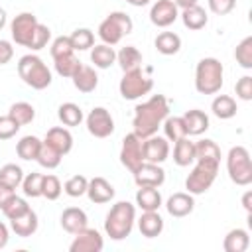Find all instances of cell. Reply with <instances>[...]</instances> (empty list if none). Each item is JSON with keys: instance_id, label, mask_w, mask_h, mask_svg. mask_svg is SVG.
<instances>
[{"instance_id": "obj_31", "label": "cell", "mask_w": 252, "mask_h": 252, "mask_svg": "<svg viewBox=\"0 0 252 252\" xmlns=\"http://www.w3.org/2000/svg\"><path fill=\"white\" fill-rule=\"evenodd\" d=\"M91 61L94 67L98 69H108L114 61H116V51L112 49V45H106V43H98L93 47L91 51Z\"/></svg>"}, {"instance_id": "obj_24", "label": "cell", "mask_w": 252, "mask_h": 252, "mask_svg": "<svg viewBox=\"0 0 252 252\" xmlns=\"http://www.w3.org/2000/svg\"><path fill=\"white\" fill-rule=\"evenodd\" d=\"M181 20H183V26L187 30L199 32V30H203L207 26L209 16H207L205 8H201L199 4H195V6H189V8H183L181 10Z\"/></svg>"}, {"instance_id": "obj_34", "label": "cell", "mask_w": 252, "mask_h": 252, "mask_svg": "<svg viewBox=\"0 0 252 252\" xmlns=\"http://www.w3.org/2000/svg\"><path fill=\"white\" fill-rule=\"evenodd\" d=\"M57 116L63 122V126H79L83 122V118H85L81 106L75 104V102H63L59 106V110H57Z\"/></svg>"}, {"instance_id": "obj_33", "label": "cell", "mask_w": 252, "mask_h": 252, "mask_svg": "<svg viewBox=\"0 0 252 252\" xmlns=\"http://www.w3.org/2000/svg\"><path fill=\"white\" fill-rule=\"evenodd\" d=\"M8 116H10L14 122H18L20 126H26V124H30V122L35 118V108H33L30 102L20 100V102H14V104L10 106Z\"/></svg>"}, {"instance_id": "obj_1", "label": "cell", "mask_w": 252, "mask_h": 252, "mask_svg": "<svg viewBox=\"0 0 252 252\" xmlns=\"http://www.w3.org/2000/svg\"><path fill=\"white\" fill-rule=\"evenodd\" d=\"M167 116H169L167 98L163 94H154L152 98H148L146 102H142L134 108V120H132L134 134L140 140L154 136Z\"/></svg>"}, {"instance_id": "obj_6", "label": "cell", "mask_w": 252, "mask_h": 252, "mask_svg": "<svg viewBox=\"0 0 252 252\" xmlns=\"http://www.w3.org/2000/svg\"><path fill=\"white\" fill-rule=\"evenodd\" d=\"M226 171L230 181L240 187H246L252 183V159L244 146L230 148L226 156Z\"/></svg>"}, {"instance_id": "obj_42", "label": "cell", "mask_w": 252, "mask_h": 252, "mask_svg": "<svg viewBox=\"0 0 252 252\" xmlns=\"http://www.w3.org/2000/svg\"><path fill=\"white\" fill-rule=\"evenodd\" d=\"M234 59L242 69H252V35L244 37L236 49H234Z\"/></svg>"}, {"instance_id": "obj_2", "label": "cell", "mask_w": 252, "mask_h": 252, "mask_svg": "<svg viewBox=\"0 0 252 252\" xmlns=\"http://www.w3.org/2000/svg\"><path fill=\"white\" fill-rule=\"evenodd\" d=\"M134 222H136V207L128 201H118L110 207L106 215L104 232L112 240H124L126 236H130Z\"/></svg>"}, {"instance_id": "obj_39", "label": "cell", "mask_w": 252, "mask_h": 252, "mask_svg": "<svg viewBox=\"0 0 252 252\" xmlns=\"http://www.w3.org/2000/svg\"><path fill=\"white\" fill-rule=\"evenodd\" d=\"M69 39H71V45L75 51H85V49L94 45V33L89 28H77L69 35Z\"/></svg>"}, {"instance_id": "obj_23", "label": "cell", "mask_w": 252, "mask_h": 252, "mask_svg": "<svg viewBox=\"0 0 252 252\" xmlns=\"http://www.w3.org/2000/svg\"><path fill=\"white\" fill-rule=\"evenodd\" d=\"M10 226H12V230L16 232V236L28 238V236L35 234V230H37V226H39V220H37L35 211L30 209V211H26L22 217L12 219V220H10Z\"/></svg>"}, {"instance_id": "obj_22", "label": "cell", "mask_w": 252, "mask_h": 252, "mask_svg": "<svg viewBox=\"0 0 252 252\" xmlns=\"http://www.w3.org/2000/svg\"><path fill=\"white\" fill-rule=\"evenodd\" d=\"M183 122H185V130L187 136H201L203 132L209 130V116L199 110V108H191L183 114Z\"/></svg>"}, {"instance_id": "obj_32", "label": "cell", "mask_w": 252, "mask_h": 252, "mask_svg": "<svg viewBox=\"0 0 252 252\" xmlns=\"http://www.w3.org/2000/svg\"><path fill=\"white\" fill-rule=\"evenodd\" d=\"M161 124H163V134H165L167 142H177V140L187 136L183 116H167Z\"/></svg>"}, {"instance_id": "obj_28", "label": "cell", "mask_w": 252, "mask_h": 252, "mask_svg": "<svg viewBox=\"0 0 252 252\" xmlns=\"http://www.w3.org/2000/svg\"><path fill=\"white\" fill-rule=\"evenodd\" d=\"M211 110H213V114L217 118L228 120V118H232L236 114L238 108H236V100L230 94H217L213 104H211Z\"/></svg>"}, {"instance_id": "obj_7", "label": "cell", "mask_w": 252, "mask_h": 252, "mask_svg": "<svg viewBox=\"0 0 252 252\" xmlns=\"http://www.w3.org/2000/svg\"><path fill=\"white\" fill-rule=\"evenodd\" d=\"M134 28L132 18L126 12H110L98 26V37L106 45H116Z\"/></svg>"}, {"instance_id": "obj_5", "label": "cell", "mask_w": 252, "mask_h": 252, "mask_svg": "<svg viewBox=\"0 0 252 252\" xmlns=\"http://www.w3.org/2000/svg\"><path fill=\"white\" fill-rule=\"evenodd\" d=\"M195 161H197L195 167L185 179V189L191 195H201L209 191L211 185L215 183L220 161H215V159H195Z\"/></svg>"}, {"instance_id": "obj_37", "label": "cell", "mask_w": 252, "mask_h": 252, "mask_svg": "<svg viewBox=\"0 0 252 252\" xmlns=\"http://www.w3.org/2000/svg\"><path fill=\"white\" fill-rule=\"evenodd\" d=\"M22 179H24V171L20 165L16 163H6L0 167V183L12 187V189H18L22 185Z\"/></svg>"}, {"instance_id": "obj_46", "label": "cell", "mask_w": 252, "mask_h": 252, "mask_svg": "<svg viewBox=\"0 0 252 252\" xmlns=\"http://www.w3.org/2000/svg\"><path fill=\"white\" fill-rule=\"evenodd\" d=\"M49 39H51V30H49L47 26H43V24H37L35 33H33V37H32L28 49H32V51H39V49H43V47L47 45Z\"/></svg>"}, {"instance_id": "obj_52", "label": "cell", "mask_w": 252, "mask_h": 252, "mask_svg": "<svg viewBox=\"0 0 252 252\" xmlns=\"http://www.w3.org/2000/svg\"><path fill=\"white\" fill-rule=\"evenodd\" d=\"M16 195V189H12V187H8V185H4V183H0V211H2V207L12 199Z\"/></svg>"}, {"instance_id": "obj_8", "label": "cell", "mask_w": 252, "mask_h": 252, "mask_svg": "<svg viewBox=\"0 0 252 252\" xmlns=\"http://www.w3.org/2000/svg\"><path fill=\"white\" fill-rule=\"evenodd\" d=\"M154 89V79L150 77V69H132V71H124V77L120 79L118 91L122 94V98L126 100H136L144 94H148Z\"/></svg>"}, {"instance_id": "obj_48", "label": "cell", "mask_w": 252, "mask_h": 252, "mask_svg": "<svg viewBox=\"0 0 252 252\" xmlns=\"http://www.w3.org/2000/svg\"><path fill=\"white\" fill-rule=\"evenodd\" d=\"M20 128H22V126H20L18 122H14L8 114H6V116H0V140H10V138H14Z\"/></svg>"}, {"instance_id": "obj_56", "label": "cell", "mask_w": 252, "mask_h": 252, "mask_svg": "<svg viewBox=\"0 0 252 252\" xmlns=\"http://www.w3.org/2000/svg\"><path fill=\"white\" fill-rule=\"evenodd\" d=\"M124 2H128V4H132V6H146V4H150V0H124Z\"/></svg>"}, {"instance_id": "obj_53", "label": "cell", "mask_w": 252, "mask_h": 252, "mask_svg": "<svg viewBox=\"0 0 252 252\" xmlns=\"http://www.w3.org/2000/svg\"><path fill=\"white\" fill-rule=\"evenodd\" d=\"M242 207H244V211L250 215L252 213V191H246L244 195H242Z\"/></svg>"}, {"instance_id": "obj_51", "label": "cell", "mask_w": 252, "mask_h": 252, "mask_svg": "<svg viewBox=\"0 0 252 252\" xmlns=\"http://www.w3.org/2000/svg\"><path fill=\"white\" fill-rule=\"evenodd\" d=\"M14 57V47L8 39H0V65H6Z\"/></svg>"}, {"instance_id": "obj_29", "label": "cell", "mask_w": 252, "mask_h": 252, "mask_svg": "<svg viewBox=\"0 0 252 252\" xmlns=\"http://www.w3.org/2000/svg\"><path fill=\"white\" fill-rule=\"evenodd\" d=\"M154 45L161 55H175L181 49V37L173 32H161L158 33Z\"/></svg>"}, {"instance_id": "obj_11", "label": "cell", "mask_w": 252, "mask_h": 252, "mask_svg": "<svg viewBox=\"0 0 252 252\" xmlns=\"http://www.w3.org/2000/svg\"><path fill=\"white\" fill-rule=\"evenodd\" d=\"M85 122H87V130L94 138H108L114 132V120H112L110 112L106 108H102V106H94L87 114Z\"/></svg>"}, {"instance_id": "obj_55", "label": "cell", "mask_w": 252, "mask_h": 252, "mask_svg": "<svg viewBox=\"0 0 252 252\" xmlns=\"http://www.w3.org/2000/svg\"><path fill=\"white\" fill-rule=\"evenodd\" d=\"M173 2H175V6H177V8H181V10L197 4V0H173Z\"/></svg>"}, {"instance_id": "obj_47", "label": "cell", "mask_w": 252, "mask_h": 252, "mask_svg": "<svg viewBox=\"0 0 252 252\" xmlns=\"http://www.w3.org/2000/svg\"><path fill=\"white\" fill-rule=\"evenodd\" d=\"M49 51H51V57H53V59H55V57H61V55L75 53L69 35H59V37H55L53 43H51V49H49Z\"/></svg>"}, {"instance_id": "obj_9", "label": "cell", "mask_w": 252, "mask_h": 252, "mask_svg": "<svg viewBox=\"0 0 252 252\" xmlns=\"http://www.w3.org/2000/svg\"><path fill=\"white\" fill-rule=\"evenodd\" d=\"M37 18L32 14V12H22L18 14L12 24H10V33H12V39L18 43V45H24V47H30V41L35 33V28H37Z\"/></svg>"}, {"instance_id": "obj_18", "label": "cell", "mask_w": 252, "mask_h": 252, "mask_svg": "<svg viewBox=\"0 0 252 252\" xmlns=\"http://www.w3.org/2000/svg\"><path fill=\"white\" fill-rule=\"evenodd\" d=\"M71 79H73L75 89L81 91V93H93L96 89V85H98V75H96L94 67L83 65V63L77 67V71L73 73Z\"/></svg>"}, {"instance_id": "obj_15", "label": "cell", "mask_w": 252, "mask_h": 252, "mask_svg": "<svg viewBox=\"0 0 252 252\" xmlns=\"http://www.w3.org/2000/svg\"><path fill=\"white\" fill-rule=\"evenodd\" d=\"M134 181L138 187H159L165 181V171L159 167V163L144 161L134 171Z\"/></svg>"}, {"instance_id": "obj_30", "label": "cell", "mask_w": 252, "mask_h": 252, "mask_svg": "<svg viewBox=\"0 0 252 252\" xmlns=\"http://www.w3.org/2000/svg\"><path fill=\"white\" fill-rule=\"evenodd\" d=\"M116 61H118V65H120L122 71H132V69L142 67L144 57H142V53L134 45H126V47H122L116 53Z\"/></svg>"}, {"instance_id": "obj_19", "label": "cell", "mask_w": 252, "mask_h": 252, "mask_svg": "<svg viewBox=\"0 0 252 252\" xmlns=\"http://www.w3.org/2000/svg\"><path fill=\"white\" fill-rule=\"evenodd\" d=\"M87 222H89L87 213L83 209H79V207H67L61 213V226L69 234H77L79 230H83L87 226Z\"/></svg>"}, {"instance_id": "obj_40", "label": "cell", "mask_w": 252, "mask_h": 252, "mask_svg": "<svg viewBox=\"0 0 252 252\" xmlns=\"http://www.w3.org/2000/svg\"><path fill=\"white\" fill-rule=\"evenodd\" d=\"M53 65H55V71L57 75L61 77H73V73L77 71V67L81 65V61L75 57V53H69V55H61V57H55L53 59Z\"/></svg>"}, {"instance_id": "obj_4", "label": "cell", "mask_w": 252, "mask_h": 252, "mask_svg": "<svg viewBox=\"0 0 252 252\" xmlns=\"http://www.w3.org/2000/svg\"><path fill=\"white\" fill-rule=\"evenodd\" d=\"M18 75H20V79L28 87H32L35 91H43V89H47L51 85V71H49V67L43 63L41 57H37L33 53H28V55L20 57V61H18Z\"/></svg>"}, {"instance_id": "obj_3", "label": "cell", "mask_w": 252, "mask_h": 252, "mask_svg": "<svg viewBox=\"0 0 252 252\" xmlns=\"http://www.w3.org/2000/svg\"><path fill=\"white\" fill-rule=\"evenodd\" d=\"M224 67L215 57H203L195 67V89L201 94H217L224 83Z\"/></svg>"}, {"instance_id": "obj_25", "label": "cell", "mask_w": 252, "mask_h": 252, "mask_svg": "<svg viewBox=\"0 0 252 252\" xmlns=\"http://www.w3.org/2000/svg\"><path fill=\"white\" fill-rule=\"evenodd\" d=\"M173 161L179 167H187L195 161V142H191L187 136L177 140L173 146Z\"/></svg>"}, {"instance_id": "obj_27", "label": "cell", "mask_w": 252, "mask_h": 252, "mask_svg": "<svg viewBox=\"0 0 252 252\" xmlns=\"http://www.w3.org/2000/svg\"><path fill=\"white\" fill-rule=\"evenodd\" d=\"M136 205L142 211H158L161 207V193L158 187H140L136 191Z\"/></svg>"}, {"instance_id": "obj_10", "label": "cell", "mask_w": 252, "mask_h": 252, "mask_svg": "<svg viewBox=\"0 0 252 252\" xmlns=\"http://www.w3.org/2000/svg\"><path fill=\"white\" fill-rule=\"evenodd\" d=\"M120 163L128 169V171H136L142 163H144V152H142V140L130 132L124 136L122 140V148H120Z\"/></svg>"}, {"instance_id": "obj_41", "label": "cell", "mask_w": 252, "mask_h": 252, "mask_svg": "<svg viewBox=\"0 0 252 252\" xmlns=\"http://www.w3.org/2000/svg\"><path fill=\"white\" fill-rule=\"evenodd\" d=\"M41 185H43V173H28L22 179V191L26 197H41Z\"/></svg>"}, {"instance_id": "obj_49", "label": "cell", "mask_w": 252, "mask_h": 252, "mask_svg": "<svg viewBox=\"0 0 252 252\" xmlns=\"http://www.w3.org/2000/svg\"><path fill=\"white\" fill-rule=\"evenodd\" d=\"M234 91H236V96L242 98V100H252V77L250 75H244L236 81L234 85Z\"/></svg>"}, {"instance_id": "obj_36", "label": "cell", "mask_w": 252, "mask_h": 252, "mask_svg": "<svg viewBox=\"0 0 252 252\" xmlns=\"http://www.w3.org/2000/svg\"><path fill=\"white\" fill-rule=\"evenodd\" d=\"M61 154L51 146V144H47L45 140L41 142V148H39V154H37V158H35V161L41 165V167H45V169H55L59 163H61Z\"/></svg>"}, {"instance_id": "obj_16", "label": "cell", "mask_w": 252, "mask_h": 252, "mask_svg": "<svg viewBox=\"0 0 252 252\" xmlns=\"http://www.w3.org/2000/svg\"><path fill=\"white\" fill-rule=\"evenodd\" d=\"M93 203L96 205H102V203H108L112 201L114 197V187L104 179V177H93L89 179V185H87V193H85Z\"/></svg>"}, {"instance_id": "obj_54", "label": "cell", "mask_w": 252, "mask_h": 252, "mask_svg": "<svg viewBox=\"0 0 252 252\" xmlns=\"http://www.w3.org/2000/svg\"><path fill=\"white\" fill-rule=\"evenodd\" d=\"M8 238H10V234H8V226H6L4 222H0V250L8 244Z\"/></svg>"}, {"instance_id": "obj_26", "label": "cell", "mask_w": 252, "mask_h": 252, "mask_svg": "<svg viewBox=\"0 0 252 252\" xmlns=\"http://www.w3.org/2000/svg\"><path fill=\"white\" fill-rule=\"evenodd\" d=\"M250 246V236L244 228H232L226 232L224 240H222V248L224 252H244Z\"/></svg>"}, {"instance_id": "obj_12", "label": "cell", "mask_w": 252, "mask_h": 252, "mask_svg": "<svg viewBox=\"0 0 252 252\" xmlns=\"http://www.w3.org/2000/svg\"><path fill=\"white\" fill-rule=\"evenodd\" d=\"M73 242L69 246L71 252H100L104 248V240L100 236L98 230L85 226L83 230H79L77 234H73Z\"/></svg>"}, {"instance_id": "obj_44", "label": "cell", "mask_w": 252, "mask_h": 252, "mask_svg": "<svg viewBox=\"0 0 252 252\" xmlns=\"http://www.w3.org/2000/svg\"><path fill=\"white\" fill-rule=\"evenodd\" d=\"M87 185H89V179L85 175H73V177H69L65 181L63 191L69 197H83L87 193Z\"/></svg>"}, {"instance_id": "obj_57", "label": "cell", "mask_w": 252, "mask_h": 252, "mask_svg": "<svg viewBox=\"0 0 252 252\" xmlns=\"http://www.w3.org/2000/svg\"><path fill=\"white\" fill-rule=\"evenodd\" d=\"M6 26V10L4 8H0V30Z\"/></svg>"}, {"instance_id": "obj_50", "label": "cell", "mask_w": 252, "mask_h": 252, "mask_svg": "<svg viewBox=\"0 0 252 252\" xmlns=\"http://www.w3.org/2000/svg\"><path fill=\"white\" fill-rule=\"evenodd\" d=\"M236 6V0H209V8L213 14L217 16H226L234 10Z\"/></svg>"}, {"instance_id": "obj_38", "label": "cell", "mask_w": 252, "mask_h": 252, "mask_svg": "<svg viewBox=\"0 0 252 252\" xmlns=\"http://www.w3.org/2000/svg\"><path fill=\"white\" fill-rule=\"evenodd\" d=\"M195 159H215V161H220V148L205 138V140H199L195 142Z\"/></svg>"}, {"instance_id": "obj_20", "label": "cell", "mask_w": 252, "mask_h": 252, "mask_svg": "<svg viewBox=\"0 0 252 252\" xmlns=\"http://www.w3.org/2000/svg\"><path fill=\"white\" fill-rule=\"evenodd\" d=\"M45 142L51 144L61 156L69 154L71 148H73V136H71V132H69L67 128H63V126H53V128H49L47 134H45Z\"/></svg>"}, {"instance_id": "obj_45", "label": "cell", "mask_w": 252, "mask_h": 252, "mask_svg": "<svg viewBox=\"0 0 252 252\" xmlns=\"http://www.w3.org/2000/svg\"><path fill=\"white\" fill-rule=\"evenodd\" d=\"M63 187L57 175H43V185H41V197H45L47 201H55L59 199Z\"/></svg>"}, {"instance_id": "obj_21", "label": "cell", "mask_w": 252, "mask_h": 252, "mask_svg": "<svg viewBox=\"0 0 252 252\" xmlns=\"http://www.w3.org/2000/svg\"><path fill=\"white\" fill-rule=\"evenodd\" d=\"M138 228L142 236L146 238H156L163 230V219L159 217L158 211H144L142 217L138 219Z\"/></svg>"}, {"instance_id": "obj_13", "label": "cell", "mask_w": 252, "mask_h": 252, "mask_svg": "<svg viewBox=\"0 0 252 252\" xmlns=\"http://www.w3.org/2000/svg\"><path fill=\"white\" fill-rule=\"evenodd\" d=\"M142 152H144V161L150 163H163L169 158V142L161 136H150L142 140Z\"/></svg>"}, {"instance_id": "obj_14", "label": "cell", "mask_w": 252, "mask_h": 252, "mask_svg": "<svg viewBox=\"0 0 252 252\" xmlns=\"http://www.w3.org/2000/svg\"><path fill=\"white\" fill-rule=\"evenodd\" d=\"M179 18V8L173 0H158L150 10V22L158 28H167Z\"/></svg>"}, {"instance_id": "obj_35", "label": "cell", "mask_w": 252, "mask_h": 252, "mask_svg": "<svg viewBox=\"0 0 252 252\" xmlns=\"http://www.w3.org/2000/svg\"><path fill=\"white\" fill-rule=\"evenodd\" d=\"M39 148H41V140L37 136H24L18 144H16V154L22 158V159H35L37 154H39Z\"/></svg>"}, {"instance_id": "obj_43", "label": "cell", "mask_w": 252, "mask_h": 252, "mask_svg": "<svg viewBox=\"0 0 252 252\" xmlns=\"http://www.w3.org/2000/svg\"><path fill=\"white\" fill-rule=\"evenodd\" d=\"M32 207L28 205V201L26 199H22V197H18V195H14L4 207H2V213H4V217L8 219V220H12V219H18V217H22L26 211H30Z\"/></svg>"}, {"instance_id": "obj_17", "label": "cell", "mask_w": 252, "mask_h": 252, "mask_svg": "<svg viewBox=\"0 0 252 252\" xmlns=\"http://www.w3.org/2000/svg\"><path fill=\"white\" fill-rule=\"evenodd\" d=\"M165 209L171 217L175 219H183L187 215L193 213L195 209V201H193V195L191 193H173L167 203H165Z\"/></svg>"}]
</instances>
